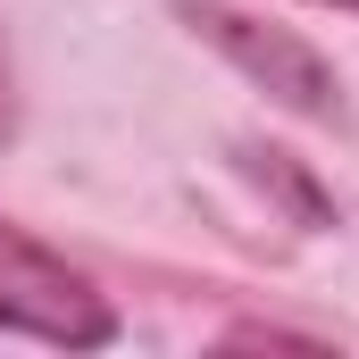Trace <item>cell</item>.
Instances as JSON below:
<instances>
[{"mask_svg": "<svg viewBox=\"0 0 359 359\" xmlns=\"http://www.w3.org/2000/svg\"><path fill=\"white\" fill-rule=\"evenodd\" d=\"M0 134H8V42H0Z\"/></svg>", "mask_w": 359, "mask_h": 359, "instance_id": "cell-3", "label": "cell"}, {"mask_svg": "<svg viewBox=\"0 0 359 359\" xmlns=\"http://www.w3.org/2000/svg\"><path fill=\"white\" fill-rule=\"evenodd\" d=\"M192 25H201L234 67H251L276 100H292V109H326V100H334V76H326V59H318L309 42H292V34H259V25L234 17V8H192Z\"/></svg>", "mask_w": 359, "mask_h": 359, "instance_id": "cell-2", "label": "cell"}, {"mask_svg": "<svg viewBox=\"0 0 359 359\" xmlns=\"http://www.w3.org/2000/svg\"><path fill=\"white\" fill-rule=\"evenodd\" d=\"M0 326L34 334V343H67V351H92L117 334V318L84 284V268H67L50 243H34L8 217H0Z\"/></svg>", "mask_w": 359, "mask_h": 359, "instance_id": "cell-1", "label": "cell"}, {"mask_svg": "<svg viewBox=\"0 0 359 359\" xmlns=\"http://www.w3.org/2000/svg\"><path fill=\"white\" fill-rule=\"evenodd\" d=\"M326 8H359V0H326Z\"/></svg>", "mask_w": 359, "mask_h": 359, "instance_id": "cell-4", "label": "cell"}]
</instances>
